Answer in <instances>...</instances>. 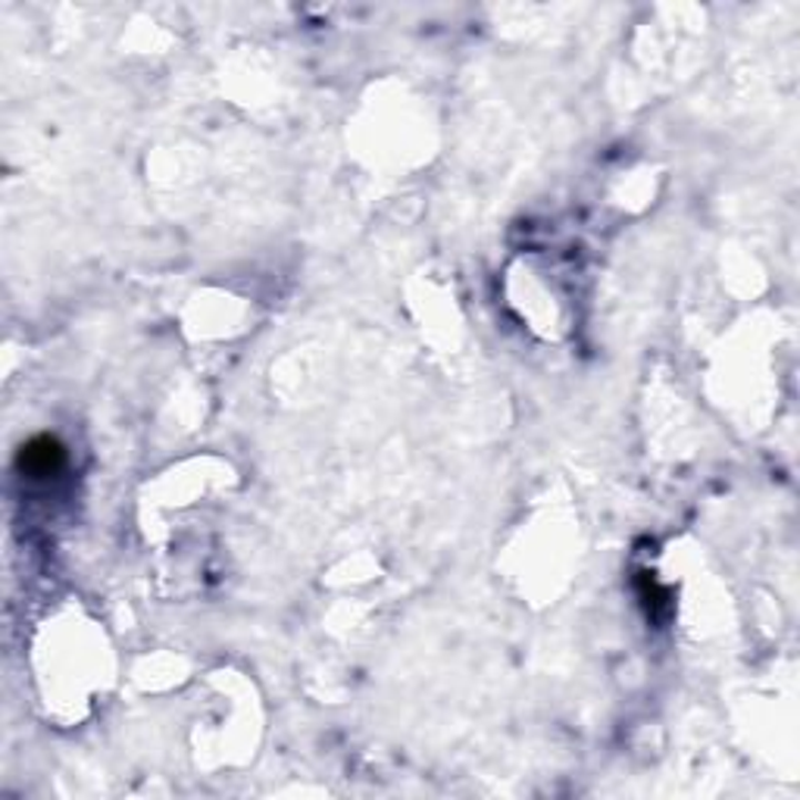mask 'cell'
I'll return each mask as SVG.
<instances>
[{
	"mask_svg": "<svg viewBox=\"0 0 800 800\" xmlns=\"http://www.w3.org/2000/svg\"><path fill=\"white\" fill-rule=\"evenodd\" d=\"M63 463H66V451H63V444L51 435L32 438V441L19 451V470L35 475V479L60 472Z\"/></svg>",
	"mask_w": 800,
	"mask_h": 800,
	"instance_id": "obj_1",
	"label": "cell"
}]
</instances>
